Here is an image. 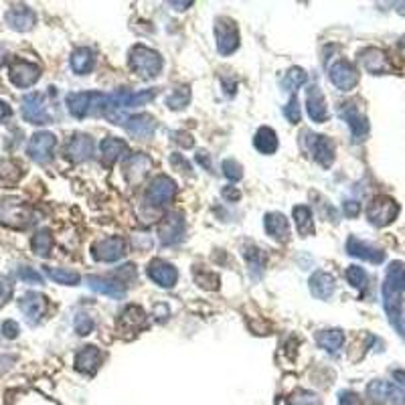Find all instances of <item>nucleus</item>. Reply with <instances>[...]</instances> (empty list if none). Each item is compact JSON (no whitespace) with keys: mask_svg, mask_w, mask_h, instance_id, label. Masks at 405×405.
<instances>
[{"mask_svg":"<svg viewBox=\"0 0 405 405\" xmlns=\"http://www.w3.org/2000/svg\"><path fill=\"white\" fill-rule=\"evenodd\" d=\"M387 402H391L393 405H405V389L387 383Z\"/></svg>","mask_w":405,"mask_h":405,"instance_id":"obj_48","label":"nucleus"},{"mask_svg":"<svg viewBox=\"0 0 405 405\" xmlns=\"http://www.w3.org/2000/svg\"><path fill=\"white\" fill-rule=\"evenodd\" d=\"M329 77H331L332 85L340 91H351L357 83H359V72L353 63L340 59L329 69Z\"/></svg>","mask_w":405,"mask_h":405,"instance_id":"obj_10","label":"nucleus"},{"mask_svg":"<svg viewBox=\"0 0 405 405\" xmlns=\"http://www.w3.org/2000/svg\"><path fill=\"white\" fill-rule=\"evenodd\" d=\"M340 116H342V120L349 124V128H351V132H353L355 142H361V140H363V138L369 134L367 116H363V113L357 110L353 104H344V108L340 110Z\"/></svg>","mask_w":405,"mask_h":405,"instance_id":"obj_17","label":"nucleus"},{"mask_svg":"<svg viewBox=\"0 0 405 405\" xmlns=\"http://www.w3.org/2000/svg\"><path fill=\"white\" fill-rule=\"evenodd\" d=\"M316 342H318L325 351L336 353V351L342 347V342H344V334H342V331H338V329L320 331L316 334Z\"/></svg>","mask_w":405,"mask_h":405,"instance_id":"obj_33","label":"nucleus"},{"mask_svg":"<svg viewBox=\"0 0 405 405\" xmlns=\"http://www.w3.org/2000/svg\"><path fill=\"white\" fill-rule=\"evenodd\" d=\"M19 278L27 284H41L43 282V276L39 274L37 270L29 267V265H21L19 267Z\"/></svg>","mask_w":405,"mask_h":405,"instance_id":"obj_46","label":"nucleus"},{"mask_svg":"<svg viewBox=\"0 0 405 405\" xmlns=\"http://www.w3.org/2000/svg\"><path fill=\"white\" fill-rule=\"evenodd\" d=\"M69 113L83 120L87 116H106L108 108V94L102 91H79V94H67L65 98Z\"/></svg>","mask_w":405,"mask_h":405,"instance_id":"obj_2","label":"nucleus"},{"mask_svg":"<svg viewBox=\"0 0 405 405\" xmlns=\"http://www.w3.org/2000/svg\"><path fill=\"white\" fill-rule=\"evenodd\" d=\"M308 140H306V146L310 148L314 160L318 164H322L325 168H329L334 160V144L329 136H318V134H312V132H306Z\"/></svg>","mask_w":405,"mask_h":405,"instance_id":"obj_13","label":"nucleus"},{"mask_svg":"<svg viewBox=\"0 0 405 405\" xmlns=\"http://www.w3.org/2000/svg\"><path fill=\"white\" fill-rule=\"evenodd\" d=\"M404 292L405 265L402 261H391L385 272V282H383V308L387 312L391 327L405 338L404 300H402Z\"/></svg>","mask_w":405,"mask_h":405,"instance_id":"obj_1","label":"nucleus"},{"mask_svg":"<svg viewBox=\"0 0 405 405\" xmlns=\"http://www.w3.org/2000/svg\"><path fill=\"white\" fill-rule=\"evenodd\" d=\"M102 160H104V164L106 166H113L116 164V160H120L122 156H126V152H128V144L124 142V140H120V138H104L102 140Z\"/></svg>","mask_w":405,"mask_h":405,"instance_id":"obj_30","label":"nucleus"},{"mask_svg":"<svg viewBox=\"0 0 405 405\" xmlns=\"http://www.w3.org/2000/svg\"><path fill=\"white\" fill-rule=\"evenodd\" d=\"M399 215V205L391 197H375L367 207V219L375 227H385Z\"/></svg>","mask_w":405,"mask_h":405,"instance_id":"obj_5","label":"nucleus"},{"mask_svg":"<svg viewBox=\"0 0 405 405\" xmlns=\"http://www.w3.org/2000/svg\"><path fill=\"white\" fill-rule=\"evenodd\" d=\"M144 322H146V314H144V310H142L140 306H136V304L126 306L124 312H122L120 318H118V327H120L122 334H124V332H130V334L138 332L144 327Z\"/></svg>","mask_w":405,"mask_h":405,"instance_id":"obj_21","label":"nucleus"},{"mask_svg":"<svg viewBox=\"0 0 405 405\" xmlns=\"http://www.w3.org/2000/svg\"><path fill=\"white\" fill-rule=\"evenodd\" d=\"M14 292V280L6 274L0 276V306H4Z\"/></svg>","mask_w":405,"mask_h":405,"instance_id":"obj_43","label":"nucleus"},{"mask_svg":"<svg viewBox=\"0 0 405 405\" xmlns=\"http://www.w3.org/2000/svg\"><path fill=\"white\" fill-rule=\"evenodd\" d=\"M2 336H4V338H17V336H19V325H17L14 320L2 322Z\"/></svg>","mask_w":405,"mask_h":405,"instance_id":"obj_50","label":"nucleus"},{"mask_svg":"<svg viewBox=\"0 0 405 405\" xmlns=\"http://www.w3.org/2000/svg\"><path fill=\"white\" fill-rule=\"evenodd\" d=\"M19 308L23 310V314L35 325L43 318L45 314V308H47V298L43 294H37V292H27L19 300Z\"/></svg>","mask_w":405,"mask_h":405,"instance_id":"obj_23","label":"nucleus"},{"mask_svg":"<svg viewBox=\"0 0 405 405\" xmlns=\"http://www.w3.org/2000/svg\"><path fill=\"white\" fill-rule=\"evenodd\" d=\"M8 77L17 87H31L41 77V67L25 59H14L8 67Z\"/></svg>","mask_w":405,"mask_h":405,"instance_id":"obj_11","label":"nucleus"},{"mask_svg":"<svg viewBox=\"0 0 405 405\" xmlns=\"http://www.w3.org/2000/svg\"><path fill=\"white\" fill-rule=\"evenodd\" d=\"M359 61H361V65H363L371 75H383L389 72L387 55H385L381 49L369 47L365 51H361V53H359Z\"/></svg>","mask_w":405,"mask_h":405,"instance_id":"obj_20","label":"nucleus"},{"mask_svg":"<svg viewBox=\"0 0 405 405\" xmlns=\"http://www.w3.org/2000/svg\"><path fill=\"white\" fill-rule=\"evenodd\" d=\"M0 223L12 229H25L31 223V211L21 199H0Z\"/></svg>","mask_w":405,"mask_h":405,"instance_id":"obj_4","label":"nucleus"},{"mask_svg":"<svg viewBox=\"0 0 405 405\" xmlns=\"http://www.w3.org/2000/svg\"><path fill=\"white\" fill-rule=\"evenodd\" d=\"M217 49L221 55H231L239 47V29L231 19H219L215 25Z\"/></svg>","mask_w":405,"mask_h":405,"instance_id":"obj_12","label":"nucleus"},{"mask_svg":"<svg viewBox=\"0 0 405 405\" xmlns=\"http://www.w3.org/2000/svg\"><path fill=\"white\" fill-rule=\"evenodd\" d=\"M245 259H248V263H250V267H252V274H254L256 278L265 270L267 256H265L259 248H256V245H248V248H245Z\"/></svg>","mask_w":405,"mask_h":405,"instance_id":"obj_37","label":"nucleus"},{"mask_svg":"<svg viewBox=\"0 0 405 405\" xmlns=\"http://www.w3.org/2000/svg\"><path fill=\"white\" fill-rule=\"evenodd\" d=\"M347 280H349V284H351L353 288H357V290H363V288L367 286V274H365V270L359 267V265H351V267L347 270Z\"/></svg>","mask_w":405,"mask_h":405,"instance_id":"obj_41","label":"nucleus"},{"mask_svg":"<svg viewBox=\"0 0 405 405\" xmlns=\"http://www.w3.org/2000/svg\"><path fill=\"white\" fill-rule=\"evenodd\" d=\"M393 379L405 385V371H393Z\"/></svg>","mask_w":405,"mask_h":405,"instance_id":"obj_54","label":"nucleus"},{"mask_svg":"<svg viewBox=\"0 0 405 405\" xmlns=\"http://www.w3.org/2000/svg\"><path fill=\"white\" fill-rule=\"evenodd\" d=\"M306 79H308V75H306L304 69H300V67H292L288 74L284 75L282 85H284V89H286V91L294 94L298 87H302V85L306 83Z\"/></svg>","mask_w":405,"mask_h":405,"instance_id":"obj_38","label":"nucleus"},{"mask_svg":"<svg viewBox=\"0 0 405 405\" xmlns=\"http://www.w3.org/2000/svg\"><path fill=\"white\" fill-rule=\"evenodd\" d=\"M184 231H186V223H184L183 213L173 211V213H166L164 219L158 225V239L162 245H177L184 239Z\"/></svg>","mask_w":405,"mask_h":405,"instance_id":"obj_7","label":"nucleus"},{"mask_svg":"<svg viewBox=\"0 0 405 405\" xmlns=\"http://www.w3.org/2000/svg\"><path fill=\"white\" fill-rule=\"evenodd\" d=\"M150 166H152V160L146 154H132L124 162V177L130 184H138L146 177Z\"/></svg>","mask_w":405,"mask_h":405,"instance_id":"obj_18","label":"nucleus"},{"mask_svg":"<svg viewBox=\"0 0 405 405\" xmlns=\"http://www.w3.org/2000/svg\"><path fill=\"white\" fill-rule=\"evenodd\" d=\"M31 248L39 258H49L51 250H53V235L49 229H39L37 233L31 239Z\"/></svg>","mask_w":405,"mask_h":405,"instance_id":"obj_34","label":"nucleus"},{"mask_svg":"<svg viewBox=\"0 0 405 405\" xmlns=\"http://www.w3.org/2000/svg\"><path fill=\"white\" fill-rule=\"evenodd\" d=\"M65 154L72 162H83L94 154V140L85 134H75L67 142Z\"/></svg>","mask_w":405,"mask_h":405,"instance_id":"obj_25","label":"nucleus"},{"mask_svg":"<svg viewBox=\"0 0 405 405\" xmlns=\"http://www.w3.org/2000/svg\"><path fill=\"white\" fill-rule=\"evenodd\" d=\"M10 116H12L10 106H8L6 102H2V100H0V122H2V120H6V118H10Z\"/></svg>","mask_w":405,"mask_h":405,"instance_id":"obj_53","label":"nucleus"},{"mask_svg":"<svg viewBox=\"0 0 405 405\" xmlns=\"http://www.w3.org/2000/svg\"><path fill=\"white\" fill-rule=\"evenodd\" d=\"M47 276L57 282V284H63V286H77L81 282V276L74 272V270H63V267H45Z\"/></svg>","mask_w":405,"mask_h":405,"instance_id":"obj_36","label":"nucleus"},{"mask_svg":"<svg viewBox=\"0 0 405 405\" xmlns=\"http://www.w3.org/2000/svg\"><path fill=\"white\" fill-rule=\"evenodd\" d=\"M188 102H190V89L188 87H179L166 98V106L171 110H183L184 106H188Z\"/></svg>","mask_w":405,"mask_h":405,"instance_id":"obj_40","label":"nucleus"},{"mask_svg":"<svg viewBox=\"0 0 405 405\" xmlns=\"http://www.w3.org/2000/svg\"><path fill=\"white\" fill-rule=\"evenodd\" d=\"M94 67V51L89 47H79L72 53V69L77 75H85Z\"/></svg>","mask_w":405,"mask_h":405,"instance_id":"obj_31","label":"nucleus"},{"mask_svg":"<svg viewBox=\"0 0 405 405\" xmlns=\"http://www.w3.org/2000/svg\"><path fill=\"white\" fill-rule=\"evenodd\" d=\"M148 278L158 284L160 288H173L179 280V272L173 263H166L162 259H154L148 263Z\"/></svg>","mask_w":405,"mask_h":405,"instance_id":"obj_14","label":"nucleus"},{"mask_svg":"<svg viewBox=\"0 0 405 405\" xmlns=\"http://www.w3.org/2000/svg\"><path fill=\"white\" fill-rule=\"evenodd\" d=\"M75 332L79 334V336H85V334H89V332L96 329V322L87 316V314H77L75 316Z\"/></svg>","mask_w":405,"mask_h":405,"instance_id":"obj_44","label":"nucleus"},{"mask_svg":"<svg viewBox=\"0 0 405 405\" xmlns=\"http://www.w3.org/2000/svg\"><path fill=\"white\" fill-rule=\"evenodd\" d=\"M284 116L288 118V122H290V124H298V122H300L302 111H300V104H298V98H296V96L290 98L288 106L284 108Z\"/></svg>","mask_w":405,"mask_h":405,"instance_id":"obj_47","label":"nucleus"},{"mask_svg":"<svg viewBox=\"0 0 405 405\" xmlns=\"http://www.w3.org/2000/svg\"><path fill=\"white\" fill-rule=\"evenodd\" d=\"M57 146V138L51 132H37L27 146V154L39 162V164H47L53 158V150Z\"/></svg>","mask_w":405,"mask_h":405,"instance_id":"obj_9","label":"nucleus"},{"mask_svg":"<svg viewBox=\"0 0 405 405\" xmlns=\"http://www.w3.org/2000/svg\"><path fill=\"white\" fill-rule=\"evenodd\" d=\"M4 19H6V23H8L10 29L21 31V33L33 29V25H35V21H37L35 12H33L29 6H14V8H10V10L4 14Z\"/></svg>","mask_w":405,"mask_h":405,"instance_id":"obj_24","label":"nucleus"},{"mask_svg":"<svg viewBox=\"0 0 405 405\" xmlns=\"http://www.w3.org/2000/svg\"><path fill=\"white\" fill-rule=\"evenodd\" d=\"M254 146L258 148L261 154H274L278 150V136L272 128L263 126L259 128L254 136Z\"/></svg>","mask_w":405,"mask_h":405,"instance_id":"obj_32","label":"nucleus"},{"mask_svg":"<svg viewBox=\"0 0 405 405\" xmlns=\"http://www.w3.org/2000/svg\"><path fill=\"white\" fill-rule=\"evenodd\" d=\"M87 286L98 292V294L110 296L113 300H122L126 296V288L122 282H116V280H108V278H100V276H89L87 278Z\"/></svg>","mask_w":405,"mask_h":405,"instance_id":"obj_27","label":"nucleus"},{"mask_svg":"<svg viewBox=\"0 0 405 405\" xmlns=\"http://www.w3.org/2000/svg\"><path fill=\"white\" fill-rule=\"evenodd\" d=\"M306 110H308L310 120H314L318 124L329 120V108H327L325 96H322L318 85H310L308 87V91H306Z\"/></svg>","mask_w":405,"mask_h":405,"instance_id":"obj_19","label":"nucleus"},{"mask_svg":"<svg viewBox=\"0 0 405 405\" xmlns=\"http://www.w3.org/2000/svg\"><path fill=\"white\" fill-rule=\"evenodd\" d=\"M171 6H175L177 10H184V8L190 6V2H171Z\"/></svg>","mask_w":405,"mask_h":405,"instance_id":"obj_55","label":"nucleus"},{"mask_svg":"<svg viewBox=\"0 0 405 405\" xmlns=\"http://www.w3.org/2000/svg\"><path fill=\"white\" fill-rule=\"evenodd\" d=\"M199 162H201L203 166H207V168L211 166V164H209V158H207V156H203V152L199 154Z\"/></svg>","mask_w":405,"mask_h":405,"instance_id":"obj_56","label":"nucleus"},{"mask_svg":"<svg viewBox=\"0 0 405 405\" xmlns=\"http://www.w3.org/2000/svg\"><path fill=\"white\" fill-rule=\"evenodd\" d=\"M124 126H126V130H128V134L132 138L146 140V138H152L154 128H156V122H154V118L150 113H138V116L128 118Z\"/></svg>","mask_w":405,"mask_h":405,"instance_id":"obj_22","label":"nucleus"},{"mask_svg":"<svg viewBox=\"0 0 405 405\" xmlns=\"http://www.w3.org/2000/svg\"><path fill=\"white\" fill-rule=\"evenodd\" d=\"M263 225H265L267 235H272L276 241H288L290 225H288V219L282 213H267Z\"/></svg>","mask_w":405,"mask_h":405,"instance_id":"obj_29","label":"nucleus"},{"mask_svg":"<svg viewBox=\"0 0 405 405\" xmlns=\"http://www.w3.org/2000/svg\"><path fill=\"white\" fill-rule=\"evenodd\" d=\"M128 63L132 72L142 79H154L162 72V57L144 45H136L128 53Z\"/></svg>","mask_w":405,"mask_h":405,"instance_id":"obj_3","label":"nucleus"},{"mask_svg":"<svg viewBox=\"0 0 405 405\" xmlns=\"http://www.w3.org/2000/svg\"><path fill=\"white\" fill-rule=\"evenodd\" d=\"M91 254H94V258L100 259V261H118L126 254V241H124V237L100 239L98 243H94Z\"/></svg>","mask_w":405,"mask_h":405,"instance_id":"obj_15","label":"nucleus"},{"mask_svg":"<svg viewBox=\"0 0 405 405\" xmlns=\"http://www.w3.org/2000/svg\"><path fill=\"white\" fill-rule=\"evenodd\" d=\"M102 365V353L98 347H83L75 355V369L83 375H94Z\"/></svg>","mask_w":405,"mask_h":405,"instance_id":"obj_26","label":"nucleus"},{"mask_svg":"<svg viewBox=\"0 0 405 405\" xmlns=\"http://www.w3.org/2000/svg\"><path fill=\"white\" fill-rule=\"evenodd\" d=\"M359 211H361V207H359L357 201H347V203H344V215H347V217H357Z\"/></svg>","mask_w":405,"mask_h":405,"instance_id":"obj_51","label":"nucleus"},{"mask_svg":"<svg viewBox=\"0 0 405 405\" xmlns=\"http://www.w3.org/2000/svg\"><path fill=\"white\" fill-rule=\"evenodd\" d=\"M288 405H322L320 397L312 391H296L294 395L288 397Z\"/></svg>","mask_w":405,"mask_h":405,"instance_id":"obj_42","label":"nucleus"},{"mask_svg":"<svg viewBox=\"0 0 405 405\" xmlns=\"http://www.w3.org/2000/svg\"><path fill=\"white\" fill-rule=\"evenodd\" d=\"M223 175H225L229 181H239V179L243 177V173H241V164H237L233 158L225 160V162H223Z\"/></svg>","mask_w":405,"mask_h":405,"instance_id":"obj_45","label":"nucleus"},{"mask_svg":"<svg viewBox=\"0 0 405 405\" xmlns=\"http://www.w3.org/2000/svg\"><path fill=\"white\" fill-rule=\"evenodd\" d=\"M310 292L312 296L320 298V300H329L334 294V286H336V280L332 278L331 274L327 272H314L312 278H310Z\"/></svg>","mask_w":405,"mask_h":405,"instance_id":"obj_28","label":"nucleus"},{"mask_svg":"<svg viewBox=\"0 0 405 405\" xmlns=\"http://www.w3.org/2000/svg\"><path fill=\"white\" fill-rule=\"evenodd\" d=\"M223 197L229 199V201H237V199H239V190L233 188V186H225V188H223Z\"/></svg>","mask_w":405,"mask_h":405,"instance_id":"obj_52","label":"nucleus"},{"mask_svg":"<svg viewBox=\"0 0 405 405\" xmlns=\"http://www.w3.org/2000/svg\"><path fill=\"white\" fill-rule=\"evenodd\" d=\"M338 405H363V402L355 391H340L338 393Z\"/></svg>","mask_w":405,"mask_h":405,"instance_id":"obj_49","label":"nucleus"},{"mask_svg":"<svg viewBox=\"0 0 405 405\" xmlns=\"http://www.w3.org/2000/svg\"><path fill=\"white\" fill-rule=\"evenodd\" d=\"M23 118L35 126H45L53 122V116L49 113V106L43 94L33 91L23 98Z\"/></svg>","mask_w":405,"mask_h":405,"instance_id":"obj_6","label":"nucleus"},{"mask_svg":"<svg viewBox=\"0 0 405 405\" xmlns=\"http://www.w3.org/2000/svg\"><path fill=\"white\" fill-rule=\"evenodd\" d=\"M294 221L300 235L310 237L314 233V221H312V213L308 207H302V205L294 207Z\"/></svg>","mask_w":405,"mask_h":405,"instance_id":"obj_35","label":"nucleus"},{"mask_svg":"<svg viewBox=\"0 0 405 405\" xmlns=\"http://www.w3.org/2000/svg\"><path fill=\"white\" fill-rule=\"evenodd\" d=\"M175 193H177L175 181L166 175H160L146 188V203L152 207H162L173 201Z\"/></svg>","mask_w":405,"mask_h":405,"instance_id":"obj_8","label":"nucleus"},{"mask_svg":"<svg viewBox=\"0 0 405 405\" xmlns=\"http://www.w3.org/2000/svg\"><path fill=\"white\" fill-rule=\"evenodd\" d=\"M367 397L371 404H387V383L385 381H373L367 387Z\"/></svg>","mask_w":405,"mask_h":405,"instance_id":"obj_39","label":"nucleus"},{"mask_svg":"<svg viewBox=\"0 0 405 405\" xmlns=\"http://www.w3.org/2000/svg\"><path fill=\"white\" fill-rule=\"evenodd\" d=\"M347 252L353 258L365 259V261H371V263H383L385 261V252L383 250L371 245V243L359 239V237H355V235H351L347 239Z\"/></svg>","mask_w":405,"mask_h":405,"instance_id":"obj_16","label":"nucleus"},{"mask_svg":"<svg viewBox=\"0 0 405 405\" xmlns=\"http://www.w3.org/2000/svg\"><path fill=\"white\" fill-rule=\"evenodd\" d=\"M402 47H405V37H402Z\"/></svg>","mask_w":405,"mask_h":405,"instance_id":"obj_57","label":"nucleus"}]
</instances>
